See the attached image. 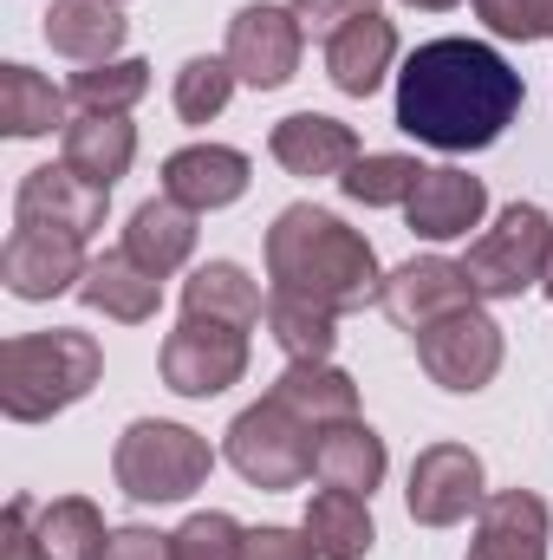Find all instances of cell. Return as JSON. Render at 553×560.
Wrapping results in <instances>:
<instances>
[{"instance_id": "cell-20", "label": "cell", "mask_w": 553, "mask_h": 560, "mask_svg": "<svg viewBox=\"0 0 553 560\" xmlns=\"http://www.w3.org/2000/svg\"><path fill=\"white\" fill-rule=\"evenodd\" d=\"M131 20L118 13V0H52L46 7V46L72 66H105L118 59Z\"/></svg>"}, {"instance_id": "cell-13", "label": "cell", "mask_w": 553, "mask_h": 560, "mask_svg": "<svg viewBox=\"0 0 553 560\" xmlns=\"http://www.w3.org/2000/svg\"><path fill=\"white\" fill-rule=\"evenodd\" d=\"M378 306H385L404 332H423V326H436V319H449V313L475 306V287H469V275H462V261L416 255V261H404V268H391V275H385Z\"/></svg>"}, {"instance_id": "cell-16", "label": "cell", "mask_w": 553, "mask_h": 560, "mask_svg": "<svg viewBox=\"0 0 553 560\" xmlns=\"http://www.w3.org/2000/svg\"><path fill=\"white\" fill-rule=\"evenodd\" d=\"M268 150H274V163L286 170V176H345L352 163H358V131L352 125H339V118H326V112H293V118H280L274 138H268Z\"/></svg>"}, {"instance_id": "cell-32", "label": "cell", "mask_w": 553, "mask_h": 560, "mask_svg": "<svg viewBox=\"0 0 553 560\" xmlns=\"http://www.w3.org/2000/svg\"><path fill=\"white\" fill-rule=\"evenodd\" d=\"M235 85H242V79H235L228 59H209V52L183 59V72H176V118H183V125H215V118L228 112Z\"/></svg>"}, {"instance_id": "cell-12", "label": "cell", "mask_w": 553, "mask_h": 560, "mask_svg": "<svg viewBox=\"0 0 553 560\" xmlns=\"http://www.w3.org/2000/svg\"><path fill=\"white\" fill-rule=\"evenodd\" d=\"M105 202H111V189L85 183V176L66 170V163H46V170H26V176H20V189H13V222H26V229H66V235H79V242H92V235L105 229Z\"/></svg>"}, {"instance_id": "cell-25", "label": "cell", "mask_w": 553, "mask_h": 560, "mask_svg": "<svg viewBox=\"0 0 553 560\" xmlns=\"http://www.w3.org/2000/svg\"><path fill=\"white\" fill-rule=\"evenodd\" d=\"M372 495H352V489H319L313 502H306V541L319 548V560H365L372 555V541H378V528H372V509H365Z\"/></svg>"}, {"instance_id": "cell-18", "label": "cell", "mask_w": 553, "mask_h": 560, "mask_svg": "<svg viewBox=\"0 0 553 560\" xmlns=\"http://www.w3.org/2000/svg\"><path fill=\"white\" fill-rule=\"evenodd\" d=\"M391 59H398V26H391L385 13H358L352 26H339V33L326 39V79H332L345 98H372V92L385 85Z\"/></svg>"}, {"instance_id": "cell-8", "label": "cell", "mask_w": 553, "mask_h": 560, "mask_svg": "<svg viewBox=\"0 0 553 560\" xmlns=\"http://www.w3.org/2000/svg\"><path fill=\"white\" fill-rule=\"evenodd\" d=\"M411 346H416V365H423L443 392H456V398L482 392V385L502 372V326H495L482 306H462V313H449V319L411 332Z\"/></svg>"}, {"instance_id": "cell-24", "label": "cell", "mask_w": 553, "mask_h": 560, "mask_svg": "<svg viewBox=\"0 0 553 560\" xmlns=\"http://www.w3.org/2000/svg\"><path fill=\"white\" fill-rule=\"evenodd\" d=\"M66 170H79L85 183L111 189L131 163H138V125L131 118H98V112H79L66 125V150H59Z\"/></svg>"}, {"instance_id": "cell-19", "label": "cell", "mask_w": 553, "mask_h": 560, "mask_svg": "<svg viewBox=\"0 0 553 560\" xmlns=\"http://www.w3.org/2000/svg\"><path fill=\"white\" fill-rule=\"evenodd\" d=\"M79 300H85L92 313L118 319V326H143V319H156V306H163V280L150 275V268H138L125 248H105V255L85 261Z\"/></svg>"}, {"instance_id": "cell-37", "label": "cell", "mask_w": 553, "mask_h": 560, "mask_svg": "<svg viewBox=\"0 0 553 560\" xmlns=\"http://www.w3.org/2000/svg\"><path fill=\"white\" fill-rule=\"evenodd\" d=\"M242 560H319V548L306 541V528H248V555Z\"/></svg>"}, {"instance_id": "cell-27", "label": "cell", "mask_w": 553, "mask_h": 560, "mask_svg": "<svg viewBox=\"0 0 553 560\" xmlns=\"http://www.w3.org/2000/svg\"><path fill=\"white\" fill-rule=\"evenodd\" d=\"M66 92H52V79H39L33 66H0V131L7 138H46L66 131Z\"/></svg>"}, {"instance_id": "cell-33", "label": "cell", "mask_w": 553, "mask_h": 560, "mask_svg": "<svg viewBox=\"0 0 553 560\" xmlns=\"http://www.w3.org/2000/svg\"><path fill=\"white\" fill-rule=\"evenodd\" d=\"M169 541H176V560H242L248 555V528L235 515H222V509L189 515Z\"/></svg>"}, {"instance_id": "cell-15", "label": "cell", "mask_w": 553, "mask_h": 560, "mask_svg": "<svg viewBox=\"0 0 553 560\" xmlns=\"http://www.w3.org/2000/svg\"><path fill=\"white\" fill-rule=\"evenodd\" d=\"M462 560H548V502L534 489H495L475 509V541Z\"/></svg>"}, {"instance_id": "cell-29", "label": "cell", "mask_w": 553, "mask_h": 560, "mask_svg": "<svg viewBox=\"0 0 553 560\" xmlns=\"http://www.w3.org/2000/svg\"><path fill=\"white\" fill-rule=\"evenodd\" d=\"M268 332L286 352V365H326L339 346V313H326L299 293H268Z\"/></svg>"}, {"instance_id": "cell-23", "label": "cell", "mask_w": 553, "mask_h": 560, "mask_svg": "<svg viewBox=\"0 0 553 560\" xmlns=\"http://www.w3.org/2000/svg\"><path fill=\"white\" fill-rule=\"evenodd\" d=\"M183 313L255 332V326L268 319V300H261V287H255V275H248L242 261H202L196 275L183 280Z\"/></svg>"}, {"instance_id": "cell-22", "label": "cell", "mask_w": 553, "mask_h": 560, "mask_svg": "<svg viewBox=\"0 0 553 560\" xmlns=\"http://www.w3.org/2000/svg\"><path fill=\"white\" fill-rule=\"evenodd\" d=\"M125 255L150 268L156 280H169L189 255H196V209H183V202H169V196H150L131 209V222H125Z\"/></svg>"}, {"instance_id": "cell-28", "label": "cell", "mask_w": 553, "mask_h": 560, "mask_svg": "<svg viewBox=\"0 0 553 560\" xmlns=\"http://www.w3.org/2000/svg\"><path fill=\"white\" fill-rule=\"evenodd\" d=\"M33 535H39L46 560H105V541H111L98 502H85V495L39 502V509H33Z\"/></svg>"}, {"instance_id": "cell-4", "label": "cell", "mask_w": 553, "mask_h": 560, "mask_svg": "<svg viewBox=\"0 0 553 560\" xmlns=\"http://www.w3.org/2000/svg\"><path fill=\"white\" fill-rule=\"evenodd\" d=\"M209 469H215L209 436L169 418H138L111 450V476L131 502H183L209 482Z\"/></svg>"}, {"instance_id": "cell-31", "label": "cell", "mask_w": 553, "mask_h": 560, "mask_svg": "<svg viewBox=\"0 0 553 560\" xmlns=\"http://www.w3.org/2000/svg\"><path fill=\"white\" fill-rule=\"evenodd\" d=\"M143 92H150V66H143V59L85 66V72H72V85H66V98H72L79 112H98V118H125Z\"/></svg>"}, {"instance_id": "cell-10", "label": "cell", "mask_w": 553, "mask_h": 560, "mask_svg": "<svg viewBox=\"0 0 553 560\" xmlns=\"http://www.w3.org/2000/svg\"><path fill=\"white\" fill-rule=\"evenodd\" d=\"M299 46H306V26L293 20V7H274V0H255L228 20V66L242 85L255 92H280L293 72H299Z\"/></svg>"}, {"instance_id": "cell-30", "label": "cell", "mask_w": 553, "mask_h": 560, "mask_svg": "<svg viewBox=\"0 0 553 560\" xmlns=\"http://www.w3.org/2000/svg\"><path fill=\"white\" fill-rule=\"evenodd\" d=\"M416 183H423V163H416V156H398V150H372V156H358V163L339 176V189H345L358 209H404L416 196Z\"/></svg>"}, {"instance_id": "cell-11", "label": "cell", "mask_w": 553, "mask_h": 560, "mask_svg": "<svg viewBox=\"0 0 553 560\" xmlns=\"http://www.w3.org/2000/svg\"><path fill=\"white\" fill-rule=\"evenodd\" d=\"M85 242L66 229H26L13 222L7 248H0V280L13 300H52V293H79L85 280Z\"/></svg>"}, {"instance_id": "cell-17", "label": "cell", "mask_w": 553, "mask_h": 560, "mask_svg": "<svg viewBox=\"0 0 553 560\" xmlns=\"http://www.w3.org/2000/svg\"><path fill=\"white\" fill-rule=\"evenodd\" d=\"M482 215H489V189H482V176H469L456 163L449 170H423L416 196L404 202V222H411V235H423V242H456Z\"/></svg>"}, {"instance_id": "cell-34", "label": "cell", "mask_w": 553, "mask_h": 560, "mask_svg": "<svg viewBox=\"0 0 553 560\" xmlns=\"http://www.w3.org/2000/svg\"><path fill=\"white\" fill-rule=\"evenodd\" d=\"M475 20L495 33V39H553V0H475Z\"/></svg>"}, {"instance_id": "cell-35", "label": "cell", "mask_w": 553, "mask_h": 560, "mask_svg": "<svg viewBox=\"0 0 553 560\" xmlns=\"http://www.w3.org/2000/svg\"><path fill=\"white\" fill-rule=\"evenodd\" d=\"M358 13H378V0H293V20L319 39H332L339 26H352Z\"/></svg>"}, {"instance_id": "cell-5", "label": "cell", "mask_w": 553, "mask_h": 560, "mask_svg": "<svg viewBox=\"0 0 553 560\" xmlns=\"http://www.w3.org/2000/svg\"><path fill=\"white\" fill-rule=\"evenodd\" d=\"M553 248V222L534 202H508L495 215V229H482L462 255V275L475 287V300H521L528 287H541Z\"/></svg>"}, {"instance_id": "cell-14", "label": "cell", "mask_w": 553, "mask_h": 560, "mask_svg": "<svg viewBox=\"0 0 553 560\" xmlns=\"http://www.w3.org/2000/svg\"><path fill=\"white\" fill-rule=\"evenodd\" d=\"M248 183H255V163L228 143H183L176 156H163V196L196 209V215L242 202Z\"/></svg>"}, {"instance_id": "cell-39", "label": "cell", "mask_w": 553, "mask_h": 560, "mask_svg": "<svg viewBox=\"0 0 553 560\" xmlns=\"http://www.w3.org/2000/svg\"><path fill=\"white\" fill-rule=\"evenodd\" d=\"M404 7H416V13H449L456 0H404Z\"/></svg>"}, {"instance_id": "cell-38", "label": "cell", "mask_w": 553, "mask_h": 560, "mask_svg": "<svg viewBox=\"0 0 553 560\" xmlns=\"http://www.w3.org/2000/svg\"><path fill=\"white\" fill-rule=\"evenodd\" d=\"M105 560H176V541L156 535V528H111Z\"/></svg>"}, {"instance_id": "cell-40", "label": "cell", "mask_w": 553, "mask_h": 560, "mask_svg": "<svg viewBox=\"0 0 553 560\" xmlns=\"http://www.w3.org/2000/svg\"><path fill=\"white\" fill-rule=\"evenodd\" d=\"M541 293L553 300V248H548V275H541Z\"/></svg>"}, {"instance_id": "cell-36", "label": "cell", "mask_w": 553, "mask_h": 560, "mask_svg": "<svg viewBox=\"0 0 553 560\" xmlns=\"http://www.w3.org/2000/svg\"><path fill=\"white\" fill-rule=\"evenodd\" d=\"M33 495H13L7 502V522H0V560H46L39 535H33Z\"/></svg>"}, {"instance_id": "cell-2", "label": "cell", "mask_w": 553, "mask_h": 560, "mask_svg": "<svg viewBox=\"0 0 553 560\" xmlns=\"http://www.w3.org/2000/svg\"><path fill=\"white\" fill-rule=\"evenodd\" d=\"M268 280H274V293H299V300H313L339 319L358 313V306H378V293H385L378 248L319 202H293V209L274 215Z\"/></svg>"}, {"instance_id": "cell-1", "label": "cell", "mask_w": 553, "mask_h": 560, "mask_svg": "<svg viewBox=\"0 0 553 560\" xmlns=\"http://www.w3.org/2000/svg\"><path fill=\"white\" fill-rule=\"evenodd\" d=\"M521 105H528L521 72L482 39H456V33L430 39L398 72V131L449 156L489 150L521 118Z\"/></svg>"}, {"instance_id": "cell-26", "label": "cell", "mask_w": 553, "mask_h": 560, "mask_svg": "<svg viewBox=\"0 0 553 560\" xmlns=\"http://www.w3.org/2000/svg\"><path fill=\"white\" fill-rule=\"evenodd\" d=\"M274 398L280 405H293L313 430L358 418V378L339 372L332 359H326V365H286V372L274 378Z\"/></svg>"}, {"instance_id": "cell-9", "label": "cell", "mask_w": 553, "mask_h": 560, "mask_svg": "<svg viewBox=\"0 0 553 560\" xmlns=\"http://www.w3.org/2000/svg\"><path fill=\"white\" fill-rule=\"evenodd\" d=\"M404 502H411L416 528H456V522H469V515L489 502V489H482V456H475L469 443H430V450H416Z\"/></svg>"}, {"instance_id": "cell-3", "label": "cell", "mask_w": 553, "mask_h": 560, "mask_svg": "<svg viewBox=\"0 0 553 560\" xmlns=\"http://www.w3.org/2000/svg\"><path fill=\"white\" fill-rule=\"evenodd\" d=\"M98 372H105V352L92 332L79 326L20 332L0 346V411L13 423H46L72 411L79 398H92Z\"/></svg>"}, {"instance_id": "cell-7", "label": "cell", "mask_w": 553, "mask_h": 560, "mask_svg": "<svg viewBox=\"0 0 553 560\" xmlns=\"http://www.w3.org/2000/svg\"><path fill=\"white\" fill-rule=\"evenodd\" d=\"M163 385L176 398H222L228 385L248 378V332L222 326V319H196L183 313V326L163 339Z\"/></svg>"}, {"instance_id": "cell-6", "label": "cell", "mask_w": 553, "mask_h": 560, "mask_svg": "<svg viewBox=\"0 0 553 560\" xmlns=\"http://www.w3.org/2000/svg\"><path fill=\"white\" fill-rule=\"evenodd\" d=\"M313 443H319V430L299 418L293 405H280L274 392L228 423V463H235V476L255 482V489H268V495L274 489H299L313 476Z\"/></svg>"}, {"instance_id": "cell-21", "label": "cell", "mask_w": 553, "mask_h": 560, "mask_svg": "<svg viewBox=\"0 0 553 560\" xmlns=\"http://www.w3.org/2000/svg\"><path fill=\"white\" fill-rule=\"evenodd\" d=\"M385 436L372 430L365 418H345V423H326L319 443H313V476L326 489H352V495H372L385 482Z\"/></svg>"}]
</instances>
